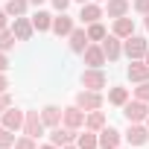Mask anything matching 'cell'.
I'll return each mask as SVG.
<instances>
[{"label":"cell","mask_w":149,"mask_h":149,"mask_svg":"<svg viewBox=\"0 0 149 149\" xmlns=\"http://www.w3.org/2000/svg\"><path fill=\"white\" fill-rule=\"evenodd\" d=\"M105 82H108V79H105V73H102L100 67H91V70L82 73V85H85L88 91H102Z\"/></svg>","instance_id":"3957f363"},{"label":"cell","mask_w":149,"mask_h":149,"mask_svg":"<svg viewBox=\"0 0 149 149\" xmlns=\"http://www.w3.org/2000/svg\"><path fill=\"white\" fill-rule=\"evenodd\" d=\"M114 35L117 38H132L134 35V21L126 18V15L123 18H114Z\"/></svg>","instance_id":"4fadbf2b"},{"label":"cell","mask_w":149,"mask_h":149,"mask_svg":"<svg viewBox=\"0 0 149 149\" xmlns=\"http://www.w3.org/2000/svg\"><path fill=\"white\" fill-rule=\"evenodd\" d=\"M6 21H9V15H6V9L0 12V29H6Z\"/></svg>","instance_id":"d590c367"},{"label":"cell","mask_w":149,"mask_h":149,"mask_svg":"<svg viewBox=\"0 0 149 149\" xmlns=\"http://www.w3.org/2000/svg\"><path fill=\"white\" fill-rule=\"evenodd\" d=\"M134 94H137V100L149 102V79H146V82H140V88H134Z\"/></svg>","instance_id":"f546056e"},{"label":"cell","mask_w":149,"mask_h":149,"mask_svg":"<svg viewBox=\"0 0 149 149\" xmlns=\"http://www.w3.org/2000/svg\"><path fill=\"white\" fill-rule=\"evenodd\" d=\"M29 3H35V6H41V3H44V0H29Z\"/></svg>","instance_id":"74e56055"},{"label":"cell","mask_w":149,"mask_h":149,"mask_svg":"<svg viewBox=\"0 0 149 149\" xmlns=\"http://www.w3.org/2000/svg\"><path fill=\"white\" fill-rule=\"evenodd\" d=\"M146 129H149V117H146Z\"/></svg>","instance_id":"b9f144b4"},{"label":"cell","mask_w":149,"mask_h":149,"mask_svg":"<svg viewBox=\"0 0 149 149\" xmlns=\"http://www.w3.org/2000/svg\"><path fill=\"white\" fill-rule=\"evenodd\" d=\"M85 126L91 129V132H100V129H105V114L97 108V111H91L88 117H85Z\"/></svg>","instance_id":"ffe728a7"},{"label":"cell","mask_w":149,"mask_h":149,"mask_svg":"<svg viewBox=\"0 0 149 149\" xmlns=\"http://www.w3.org/2000/svg\"><path fill=\"white\" fill-rule=\"evenodd\" d=\"M53 6H56V9H58V12H64V9H67V6H70V0H53Z\"/></svg>","instance_id":"d6a6232c"},{"label":"cell","mask_w":149,"mask_h":149,"mask_svg":"<svg viewBox=\"0 0 149 149\" xmlns=\"http://www.w3.org/2000/svg\"><path fill=\"white\" fill-rule=\"evenodd\" d=\"M38 149H58V146H53V143H47V146H38Z\"/></svg>","instance_id":"8d00e7d4"},{"label":"cell","mask_w":149,"mask_h":149,"mask_svg":"<svg viewBox=\"0 0 149 149\" xmlns=\"http://www.w3.org/2000/svg\"><path fill=\"white\" fill-rule=\"evenodd\" d=\"M79 3H88V0H79Z\"/></svg>","instance_id":"7bdbcfd3"},{"label":"cell","mask_w":149,"mask_h":149,"mask_svg":"<svg viewBox=\"0 0 149 149\" xmlns=\"http://www.w3.org/2000/svg\"><path fill=\"white\" fill-rule=\"evenodd\" d=\"M24 12H26V0H9V3H6V15L21 18Z\"/></svg>","instance_id":"484cf974"},{"label":"cell","mask_w":149,"mask_h":149,"mask_svg":"<svg viewBox=\"0 0 149 149\" xmlns=\"http://www.w3.org/2000/svg\"><path fill=\"white\" fill-rule=\"evenodd\" d=\"M79 134H76V129H70V126H56L53 129V134H50V143L53 146H67V143H73V140H76Z\"/></svg>","instance_id":"8992f818"},{"label":"cell","mask_w":149,"mask_h":149,"mask_svg":"<svg viewBox=\"0 0 149 149\" xmlns=\"http://www.w3.org/2000/svg\"><path fill=\"white\" fill-rule=\"evenodd\" d=\"M6 67H9V58H6V53H0V73H3Z\"/></svg>","instance_id":"e575fe53"},{"label":"cell","mask_w":149,"mask_h":149,"mask_svg":"<svg viewBox=\"0 0 149 149\" xmlns=\"http://www.w3.org/2000/svg\"><path fill=\"white\" fill-rule=\"evenodd\" d=\"M12 143H15V132L6 129V126H0V149H9Z\"/></svg>","instance_id":"83f0119b"},{"label":"cell","mask_w":149,"mask_h":149,"mask_svg":"<svg viewBox=\"0 0 149 149\" xmlns=\"http://www.w3.org/2000/svg\"><path fill=\"white\" fill-rule=\"evenodd\" d=\"M53 32H56V35H70V32H73V21H70L67 15L53 18Z\"/></svg>","instance_id":"ac0fdd59"},{"label":"cell","mask_w":149,"mask_h":149,"mask_svg":"<svg viewBox=\"0 0 149 149\" xmlns=\"http://www.w3.org/2000/svg\"><path fill=\"white\" fill-rule=\"evenodd\" d=\"M64 126H70V129H79V126H85V108H79V105H70V108H64Z\"/></svg>","instance_id":"9c48e42d"},{"label":"cell","mask_w":149,"mask_h":149,"mask_svg":"<svg viewBox=\"0 0 149 149\" xmlns=\"http://www.w3.org/2000/svg\"><path fill=\"white\" fill-rule=\"evenodd\" d=\"M88 41H91V38H88L85 29H73V32H70V50H73V53H85V50H88Z\"/></svg>","instance_id":"9a60e30c"},{"label":"cell","mask_w":149,"mask_h":149,"mask_svg":"<svg viewBox=\"0 0 149 149\" xmlns=\"http://www.w3.org/2000/svg\"><path fill=\"white\" fill-rule=\"evenodd\" d=\"M85 64H88V67H102V64H105L102 47H91V44H88V50H85Z\"/></svg>","instance_id":"e0dca14e"},{"label":"cell","mask_w":149,"mask_h":149,"mask_svg":"<svg viewBox=\"0 0 149 149\" xmlns=\"http://www.w3.org/2000/svg\"><path fill=\"white\" fill-rule=\"evenodd\" d=\"M105 35H108V32H105V26H102V24H100V21H97V24H91V26H88V38H91V41H102V38H105Z\"/></svg>","instance_id":"4316f807"},{"label":"cell","mask_w":149,"mask_h":149,"mask_svg":"<svg viewBox=\"0 0 149 149\" xmlns=\"http://www.w3.org/2000/svg\"><path fill=\"white\" fill-rule=\"evenodd\" d=\"M129 12V0H108V18H123Z\"/></svg>","instance_id":"7402d4cb"},{"label":"cell","mask_w":149,"mask_h":149,"mask_svg":"<svg viewBox=\"0 0 149 149\" xmlns=\"http://www.w3.org/2000/svg\"><path fill=\"white\" fill-rule=\"evenodd\" d=\"M108 102L111 105H126L129 102V91L126 88H111L108 91Z\"/></svg>","instance_id":"cb8c5ba5"},{"label":"cell","mask_w":149,"mask_h":149,"mask_svg":"<svg viewBox=\"0 0 149 149\" xmlns=\"http://www.w3.org/2000/svg\"><path fill=\"white\" fill-rule=\"evenodd\" d=\"M6 88H9V79L3 76V73H0V94H6Z\"/></svg>","instance_id":"836d02e7"},{"label":"cell","mask_w":149,"mask_h":149,"mask_svg":"<svg viewBox=\"0 0 149 149\" xmlns=\"http://www.w3.org/2000/svg\"><path fill=\"white\" fill-rule=\"evenodd\" d=\"M15 47V32L12 29H0V53H6Z\"/></svg>","instance_id":"d4e9b609"},{"label":"cell","mask_w":149,"mask_h":149,"mask_svg":"<svg viewBox=\"0 0 149 149\" xmlns=\"http://www.w3.org/2000/svg\"><path fill=\"white\" fill-rule=\"evenodd\" d=\"M146 29H149V15H146Z\"/></svg>","instance_id":"60d3db41"},{"label":"cell","mask_w":149,"mask_h":149,"mask_svg":"<svg viewBox=\"0 0 149 149\" xmlns=\"http://www.w3.org/2000/svg\"><path fill=\"white\" fill-rule=\"evenodd\" d=\"M44 117L38 114V111H26V120H24V134H29V137H41L44 134Z\"/></svg>","instance_id":"7a4b0ae2"},{"label":"cell","mask_w":149,"mask_h":149,"mask_svg":"<svg viewBox=\"0 0 149 149\" xmlns=\"http://www.w3.org/2000/svg\"><path fill=\"white\" fill-rule=\"evenodd\" d=\"M134 9L143 12V15H149V0H134Z\"/></svg>","instance_id":"1f68e13d"},{"label":"cell","mask_w":149,"mask_h":149,"mask_svg":"<svg viewBox=\"0 0 149 149\" xmlns=\"http://www.w3.org/2000/svg\"><path fill=\"white\" fill-rule=\"evenodd\" d=\"M76 146H79V149H97V146H100L97 132H91V129H88L85 134H79V137H76Z\"/></svg>","instance_id":"44dd1931"},{"label":"cell","mask_w":149,"mask_h":149,"mask_svg":"<svg viewBox=\"0 0 149 149\" xmlns=\"http://www.w3.org/2000/svg\"><path fill=\"white\" fill-rule=\"evenodd\" d=\"M123 114H126L129 123H143V120L149 117V108H146L143 100H134V102H126V105H123Z\"/></svg>","instance_id":"6da1fadb"},{"label":"cell","mask_w":149,"mask_h":149,"mask_svg":"<svg viewBox=\"0 0 149 149\" xmlns=\"http://www.w3.org/2000/svg\"><path fill=\"white\" fill-rule=\"evenodd\" d=\"M126 140H129L132 146H143V143L149 140V129H146V126H140V123H129Z\"/></svg>","instance_id":"52a82bcc"},{"label":"cell","mask_w":149,"mask_h":149,"mask_svg":"<svg viewBox=\"0 0 149 149\" xmlns=\"http://www.w3.org/2000/svg\"><path fill=\"white\" fill-rule=\"evenodd\" d=\"M32 21H26V18H15V26H12V32H15V38L18 41H29V35H32Z\"/></svg>","instance_id":"5bb4252c"},{"label":"cell","mask_w":149,"mask_h":149,"mask_svg":"<svg viewBox=\"0 0 149 149\" xmlns=\"http://www.w3.org/2000/svg\"><path fill=\"white\" fill-rule=\"evenodd\" d=\"M41 117H44V123H47V126H53V129H56V126H58V120L64 117V111H61V108H56V105H47V108L41 111Z\"/></svg>","instance_id":"d6986e66"},{"label":"cell","mask_w":149,"mask_h":149,"mask_svg":"<svg viewBox=\"0 0 149 149\" xmlns=\"http://www.w3.org/2000/svg\"><path fill=\"white\" fill-rule=\"evenodd\" d=\"M100 146H102V149H117V146H120V132L111 129V126L100 129Z\"/></svg>","instance_id":"8fae6325"},{"label":"cell","mask_w":149,"mask_h":149,"mask_svg":"<svg viewBox=\"0 0 149 149\" xmlns=\"http://www.w3.org/2000/svg\"><path fill=\"white\" fill-rule=\"evenodd\" d=\"M32 26H35L38 32H44V29H53V18H50L47 12H35V18H32Z\"/></svg>","instance_id":"603a6c76"},{"label":"cell","mask_w":149,"mask_h":149,"mask_svg":"<svg viewBox=\"0 0 149 149\" xmlns=\"http://www.w3.org/2000/svg\"><path fill=\"white\" fill-rule=\"evenodd\" d=\"M126 73H129V79H132V82H137V85L149 79V67H146V61H137V58L129 64V70H126Z\"/></svg>","instance_id":"7c38bea8"},{"label":"cell","mask_w":149,"mask_h":149,"mask_svg":"<svg viewBox=\"0 0 149 149\" xmlns=\"http://www.w3.org/2000/svg\"><path fill=\"white\" fill-rule=\"evenodd\" d=\"M143 58H146V67H149V50H146V56H143Z\"/></svg>","instance_id":"ab89813d"},{"label":"cell","mask_w":149,"mask_h":149,"mask_svg":"<svg viewBox=\"0 0 149 149\" xmlns=\"http://www.w3.org/2000/svg\"><path fill=\"white\" fill-rule=\"evenodd\" d=\"M76 105L79 108H85V111H97V108H102V97H100V91H82L79 97H76Z\"/></svg>","instance_id":"5b68a950"},{"label":"cell","mask_w":149,"mask_h":149,"mask_svg":"<svg viewBox=\"0 0 149 149\" xmlns=\"http://www.w3.org/2000/svg\"><path fill=\"white\" fill-rule=\"evenodd\" d=\"M15 149H38V146H35V137L24 134V137H18V140H15Z\"/></svg>","instance_id":"f1b7e54d"},{"label":"cell","mask_w":149,"mask_h":149,"mask_svg":"<svg viewBox=\"0 0 149 149\" xmlns=\"http://www.w3.org/2000/svg\"><path fill=\"white\" fill-rule=\"evenodd\" d=\"M79 18L91 26V24H97L100 18H102V9L97 6V3H82V12H79Z\"/></svg>","instance_id":"2e32d148"},{"label":"cell","mask_w":149,"mask_h":149,"mask_svg":"<svg viewBox=\"0 0 149 149\" xmlns=\"http://www.w3.org/2000/svg\"><path fill=\"white\" fill-rule=\"evenodd\" d=\"M102 53H105V58H108V61H117V58H120V53H123L120 38H117V35H105V38H102Z\"/></svg>","instance_id":"ba28073f"},{"label":"cell","mask_w":149,"mask_h":149,"mask_svg":"<svg viewBox=\"0 0 149 149\" xmlns=\"http://www.w3.org/2000/svg\"><path fill=\"white\" fill-rule=\"evenodd\" d=\"M61 149H79V146H70V143H67V146H61Z\"/></svg>","instance_id":"f35d334b"},{"label":"cell","mask_w":149,"mask_h":149,"mask_svg":"<svg viewBox=\"0 0 149 149\" xmlns=\"http://www.w3.org/2000/svg\"><path fill=\"white\" fill-rule=\"evenodd\" d=\"M6 108H12V97L9 94H0V111H6Z\"/></svg>","instance_id":"4dcf8cb0"},{"label":"cell","mask_w":149,"mask_h":149,"mask_svg":"<svg viewBox=\"0 0 149 149\" xmlns=\"http://www.w3.org/2000/svg\"><path fill=\"white\" fill-rule=\"evenodd\" d=\"M24 120H26V114L18 111V108H6V111H3V126L12 129V132H18V129L24 126Z\"/></svg>","instance_id":"30bf717a"},{"label":"cell","mask_w":149,"mask_h":149,"mask_svg":"<svg viewBox=\"0 0 149 149\" xmlns=\"http://www.w3.org/2000/svg\"><path fill=\"white\" fill-rule=\"evenodd\" d=\"M123 50H126V56H129V61H134V58H143L146 56V41L143 38H137V35H132V38H126V44H123Z\"/></svg>","instance_id":"277c9868"}]
</instances>
